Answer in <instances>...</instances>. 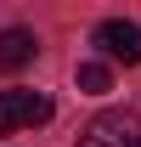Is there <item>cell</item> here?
Instances as JSON below:
<instances>
[{
    "label": "cell",
    "mask_w": 141,
    "mask_h": 147,
    "mask_svg": "<svg viewBox=\"0 0 141 147\" xmlns=\"http://www.w3.org/2000/svg\"><path fill=\"white\" fill-rule=\"evenodd\" d=\"M79 147H141V119L124 113V108L96 113V119L85 125V136H79Z\"/></svg>",
    "instance_id": "6da1fadb"
},
{
    "label": "cell",
    "mask_w": 141,
    "mask_h": 147,
    "mask_svg": "<svg viewBox=\"0 0 141 147\" xmlns=\"http://www.w3.org/2000/svg\"><path fill=\"white\" fill-rule=\"evenodd\" d=\"M34 51H40V40L28 34V28H0V74L28 68V62H34Z\"/></svg>",
    "instance_id": "277c9868"
},
{
    "label": "cell",
    "mask_w": 141,
    "mask_h": 147,
    "mask_svg": "<svg viewBox=\"0 0 141 147\" xmlns=\"http://www.w3.org/2000/svg\"><path fill=\"white\" fill-rule=\"evenodd\" d=\"M107 85H113L107 62H79V91H85V96H102Z\"/></svg>",
    "instance_id": "5b68a950"
},
{
    "label": "cell",
    "mask_w": 141,
    "mask_h": 147,
    "mask_svg": "<svg viewBox=\"0 0 141 147\" xmlns=\"http://www.w3.org/2000/svg\"><path fill=\"white\" fill-rule=\"evenodd\" d=\"M51 113H56L51 96H40V91H0V136H11L23 125H45Z\"/></svg>",
    "instance_id": "7a4b0ae2"
},
{
    "label": "cell",
    "mask_w": 141,
    "mask_h": 147,
    "mask_svg": "<svg viewBox=\"0 0 141 147\" xmlns=\"http://www.w3.org/2000/svg\"><path fill=\"white\" fill-rule=\"evenodd\" d=\"M96 45H102L113 62H141V23H130V17L96 23Z\"/></svg>",
    "instance_id": "3957f363"
}]
</instances>
